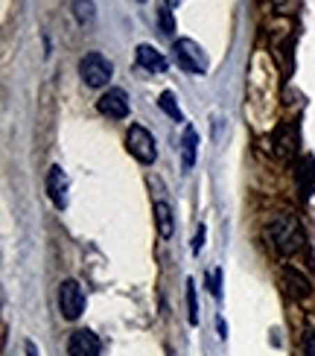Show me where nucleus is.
<instances>
[{
    "instance_id": "1",
    "label": "nucleus",
    "mask_w": 315,
    "mask_h": 356,
    "mask_svg": "<svg viewBox=\"0 0 315 356\" xmlns=\"http://www.w3.org/2000/svg\"><path fill=\"white\" fill-rule=\"evenodd\" d=\"M268 236H272V245L286 257L304 248V228H301V222L289 213L275 216V222L268 225Z\"/></svg>"
},
{
    "instance_id": "2",
    "label": "nucleus",
    "mask_w": 315,
    "mask_h": 356,
    "mask_svg": "<svg viewBox=\"0 0 315 356\" xmlns=\"http://www.w3.org/2000/svg\"><path fill=\"white\" fill-rule=\"evenodd\" d=\"M114 73V65L102 53H88L79 62V76L88 88H105Z\"/></svg>"
},
{
    "instance_id": "3",
    "label": "nucleus",
    "mask_w": 315,
    "mask_h": 356,
    "mask_svg": "<svg viewBox=\"0 0 315 356\" xmlns=\"http://www.w3.org/2000/svg\"><path fill=\"white\" fill-rule=\"evenodd\" d=\"M172 53H175V62L181 70L187 73H207V56L193 38H178L172 44Z\"/></svg>"
},
{
    "instance_id": "4",
    "label": "nucleus",
    "mask_w": 315,
    "mask_h": 356,
    "mask_svg": "<svg viewBox=\"0 0 315 356\" xmlns=\"http://www.w3.org/2000/svg\"><path fill=\"white\" fill-rule=\"evenodd\" d=\"M126 149L131 158H138L140 164H155L158 149H155V138L149 135L143 126H131L126 135Z\"/></svg>"
},
{
    "instance_id": "5",
    "label": "nucleus",
    "mask_w": 315,
    "mask_h": 356,
    "mask_svg": "<svg viewBox=\"0 0 315 356\" xmlns=\"http://www.w3.org/2000/svg\"><path fill=\"white\" fill-rule=\"evenodd\" d=\"M58 309H62V316L67 321H76L85 309V292L76 280H62V286H58Z\"/></svg>"
},
{
    "instance_id": "6",
    "label": "nucleus",
    "mask_w": 315,
    "mask_h": 356,
    "mask_svg": "<svg viewBox=\"0 0 315 356\" xmlns=\"http://www.w3.org/2000/svg\"><path fill=\"white\" fill-rule=\"evenodd\" d=\"M97 108L111 117V120H123V117H129V97L123 88H108L99 99H97Z\"/></svg>"
},
{
    "instance_id": "7",
    "label": "nucleus",
    "mask_w": 315,
    "mask_h": 356,
    "mask_svg": "<svg viewBox=\"0 0 315 356\" xmlns=\"http://www.w3.org/2000/svg\"><path fill=\"white\" fill-rule=\"evenodd\" d=\"M67 353L70 356H99V339L91 330H76L67 339Z\"/></svg>"
},
{
    "instance_id": "8",
    "label": "nucleus",
    "mask_w": 315,
    "mask_h": 356,
    "mask_svg": "<svg viewBox=\"0 0 315 356\" xmlns=\"http://www.w3.org/2000/svg\"><path fill=\"white\" fill-rule=\"evenodd\" d=\"M134 58H138V65L149 73H163L167 70V56L161 50H155L152 44H138V50H134Z\"/></svg>"
},
{
    "instance_id": "9",
    "label": "nucleus",
    "mask_w": 315,
    "mask_h": 356,
    "mask_svg": "<svg viewBox=\"0 0 315 356\" xmlns=\"http://www.w3.org/2000/svg\"><path fill=\"white\" fill-rule=\"evenodd\" d=\"M47 193H50V199H53V204L58 207V211L67 204V175L58 164L50 167V172H47Z\"/></svg>"
},
{
    "instance_id": "10",
    "label": "nucleus",
    "mask_w": 315,
    "mask_h": 356,
    "mask_svg": "<svg viewBox=\"0 0 315 356\" xmlns=\"http://www.w3.org/2000/svg\"><path fill=\"white\" fill-rule=\"evenodd\" d=\"M295 178H298V187H301V196L309 199L312 190H315V158L312 155L301 158V164L295 170Z\"/></svg>"
},
{
    "instance_id": "11",
    "label": "nucleus",
    "mask_w": 315,
    "mask_h": 356,
    "mask_svg": "<svg viewBox=\"0 0 315 356\" xmlns=\"http://www.w3.org/2000/svg\"><path fill=\"white\" fill-rule=\"evenodd\" d=\"M295 140H298L295 129H292L289 123H283V126L275 131V155H277L280 161H286V158L295 152Z\"/></svg>"
},
{
    "instance_id": "12",
    "label": "nucleus",
    "mask_w": 315,
    "mask_h": 356,
    "mask_svg": "<svg viewBox=\"0 0 315 356\" xmlns=\"http://www.w3.org/2000/svg\"><path fill=\"white\" fill-rule=\"evenodd\" d=\"M283 277H286V284H289V292L295 295L298 301H304V298H309V295H312V286H309V280H307V277H304L301 272H298V269H292V266H289L286 272H283Z\"/></svg>"
},
{
    "instance_id": "13",
    "label": "nucleus",
    "mask_w": 315,
    "mask_h": 356,
    "mask_svg": "<svg viewBox=\"0 0 315 356\" xmlns=\"http://www.w3.org/2000/svg\"><path fill=\"white\" fill-rule=\"evenodd\" d=\"M196 149H199V135L196 129L187 126L184 129V140H181V164L184 170H193V164H196Z\"/></svg>"
},
{
    "instance_id": "14",
    "label": "nucleus",
    "mask_w": 315,
    "mask_h": 356,
    "mask_svg": "<svg viewBox=\"0 0 315 356\" xmlns=\"http://www.w3.org/2000/svg\"><path fill=\"white\" fill-rule=\"evenodd\" d=\"M155 222H158L161 240H170L172 236V207L167 202H155Z\"/></svg>"
},
{
    "instance_id": "15",
    "label": "nucleus",
    "mask_w": 315,
    "mask_h": 356,
    "mask_svg": "<svg viewBox=\"0 0 315 356\" xmlns=\"http://www.w3.org/2000/svg\"><path fill=\"white\" fill-rule=\"evenodd\" d=\"M73 15L82 26H91L97 21V9H94V0H73Z\"/></svg>"
},
{
    "instance_id": "16",
    "label": "nucleus",
    "mask_w": 315,
    "mask_h": 356,
    "mask_svg": "<svg viewBox=\"0 0 315 356\" xmlns=\"http://www.w3.org/2000/svg\"><path fill=\"white\" fill-rule=\"evenodd\" d=\"M158 106H161L163 111H167V114L172 117V120L181 123V108H178V102H175V94H172V91H163V94H161V99H158Z\"/></svg>"
},
{
    "instance_id": "17",
    "label": "nucleus",
    "mask_w": 315,
    "mask_h": 356,
    "mask_svg": "<svg viewBox=\"0 0 315 356\" xmlns=\"http://www.w3.org/2000/svg\"><path fill=\"white\" fill-rule=\"evenodd\" d=\"M187 318L190 324H199V304H196V284L187 280Z\"/></svg>"
},
{
    "instance_id": "18",
    "label": "nucleus",
    "mask_w": 315,
    "mask_h": 356,
    "mask_svg": "<svg viewBox=\"0 0 315 356\" xmlns=\"http://www.w3.org/2000/svg\"><path fill=\"white\" fill-rule=\"evenodd\" d=\"M158 18H161V33L163 35H172V15H170V6H161L158 9Z\"/></svg>"
},
{
    "instance_id": "19",
    "label": "nucleus",
    "mask_w": 315,
    "mask_h": 356,
    "mask_svg": "<svg viewBox=\"0 0 315 356\" xmlns=\"http://www.w3.org/2000/svg\"><path fill=\"white\" fill-rule=\"evenodd\" d=\"M219 280H222V272L216 269L210 275V292H213V298H222V289H219Z\"/></svg>"
},
{
    "instance_id": "20",
    "label": "nucleus",
    "mask_w": 315,
    "mask_h": 356,
    "mask_svg": "<svg viewBox=\"0 0 315 356\" xmlns=\"http://www.w3.org/2000/svg\"><path fill=\"white\" fill-rule=\"evenodd\" d=\"M304 345H307V353L315 356V330H307L304 333Z\"/></svg>"
},
{
    "instance_id": "21",
    "label": "nucleus",
    "mask_w": 315,
    "mask_h": 356,
    "mask_svg": "<svg viewBox=\"0 0 315 356\" xmlns=\"http://www.w3.org/2000/svg\"><path fill=\"white\" fill-rule=\"evenodd\" d=\"M204 234H207L204 225H199V231H196V243H193V251H199V248L204 245Z\"/></svg>"
},
{
    "instance_id": "22",
    "label": "nucleus",
    "mask_w": 315,
    "mask_h": 356,
    "mask_svg": "<svg viewBox=\"0 0 315 356\" xmlns=\"http://www.w3.org/2000/svg\"><path fill=\"white\" fill-rule=\"evenodd\" d=\"M24 350H26V356H41V353H38V348H35V342H29V339L24 342Z\"/></svg>"
},
{
    "instance_id": "23",
    "label": "nucleus",
    "mask_w": 315,
    "mask_h": 356,
    "mask_svg": "<svg viewBox=\"0 0 315 356\" xmlns=\"http://www.w3.org/2000/svg\"><path fill=\"white\" fill-rule=\"evenodd\" d=\"M216 324H219V336H222V339H225V336H228V327H225V321H222V318H219V321H216Z\"/></svg>"
},
{
    "instance_id": "24",
    "label": "nucleus",
    "mask_w": 315,
    "mask_h": 356,
    "mask_svg": "<svg viewBox=\"0 0 315 356\" xmlns=\"http://www.w3.org/2000/svg\"><path fill=\"white\" fill-rule=\"evenodd\" d=\"M172 3H175V0H167V6H172Z\"/></svg>"
}]
</instances>
